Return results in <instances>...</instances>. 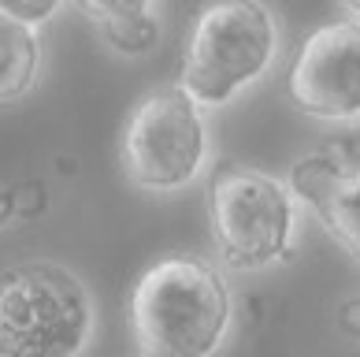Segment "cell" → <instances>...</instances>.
I'll return each instance as SVG.
<instances>
[{
	"instance_id": "1",
	"label": "cell",
	"mask_w": 360,
	"mask_h": 357,
	"mask_svg": "<svg viewBox=\"0 0 360 357\" xmlns=\"http://www.w3.org/2000/svg\"><path fill=\"white\" fill-rule=\"evenodd\" d=\"M234 327V294L208 257L167 253L130 290L138 357H216Z\"/></svg>"
},
{
	"instance_id": "2",
	"label": "cell",
	"mask_w": 360,
	"mask_h": 357,
	"mask_svg": "<svg viewBox=\"0 0 360 357\" xmlns=\"http://www.w3.org/2000/svg\"><path fill=\"white\" fill-rule=\"evenodd\" d=\"M278 60V23L268 4L223 0L197 11L182 49L179 89L197 108H223L268 78Z\"/></svg>"
},
{
	"instance_id": "3",
	"label": "cell",
	"mask_w": 360,
	"mask_h": 357,
	"mask_svg": "<svg viewBox=\"0 0 360 357\" xmlns=\"http://www.w3.org/2000/svg\"><path fill=\"white\" fill-rule=\"evenodd\" d=\"M208 216L219 261L234 272H264L297 253L301 201L268 168L219 164L208 187Z\"/></svg>"
},
{
	"instance_id": "4",
	"label": "cell",
	"mask_w": 360,
	"mask_h": 357,
	"mask_svg": "<svg viewBox=\"0 0 360 357\" xmlns=\"http://www.w3.org/2000/svg\"><path fill=\"white\" fill-rule=\"evenodd\" d=\"M89 287L56 261L0 272V357H82L93 342Z\"/></svg>"
},
{
	"instance_id": "5",
	"label": "cell",
	"mask_w": 360,
	"mask_h": 357,
	"mask_svg": "<svg viewBox=\"0 0 360 357\" xmlns=\"http://www.w3.org/2000/svg\"><path fill=\"white\" fill-rule=\"evenodd\" d=\"M212 130L205 112L179 86L145 94L123 130V168L134 187L149 194H179L205 175Z\"/></svg>"
},
{
	"instance_id": "6",
	"label": "cell",
	"mask_w": 360,
	"mask_h": 357,
	"mask_svg": "<svg viewBox=\"0 0 360 357\" xmlns=\"http://www.w3.org/2000/svg\"><path fill=\"white\" fill-rule=\"evenodd\" d=\"M286 94L309 119L360 123V23L316 26L286 71Z\"/></svg>"
},
{
	"instance_id": "7",
	"label": "cell",
	"mask_w": 360,
	"mask_h": 357,
	"mask_svg": "<svg viewBox=\"0 0 360 357\" xmlns=\"http://www.w3.org/2000/svg\"><path fill=\"white\" fill-rule=\"evenodd\" d=\"M286 187L316 213L319 227L360 261V156L345 153L342 145L312 149L293 161Z\"/></svg>"
},
{
	"instance_id": "8",
	"label": "cell",
	"mask_w": 360,
	"mask_h": 357,
	"mask_svg": "<svg viewBox=\"0 0 360 357\" xmlns=\"http://www.w3.org/2000/svg\"><path fill=\"white\" fill-rule=\"evenodd\" d=\"M78 11L97 26L101 42L112 52L127 60L149 56L164 37V11L160 4H97V0H82Z\"/></svg>"
},
{
	"instance_id": "9",
	"label": "cell",
	"mask_w": 360,
	"mask_h": 357,
	"mask_svg": "<svg viewBox=\"0 0 360 357\" xmlns=\"http://www.w3.org/2000/svg\"><path fill=\"white\" fill-rule=\"evenodd\" d=\"M45 63L41 34L34 26H22L0 8V104L19 101L34 89Z\"/></svg>"
},
{
	"instance_id": "10",
	"label": "cell",
	"mask_w": 360,
	"mask_h": 357,
	"mask_svg": "<svg viewBox=\"0 0 360 357\" xmlns=\"http://www.w3.org/2000/svg\"><path fill=\"white\" fill-rule=\"evenodd\" d=\"M0 8L8 11L11 19H19L22 26H45L52 15H60V4H22V0H0Z\"/></svg>"
},
{
	"instance_id": "11",
	"label": "cell",
	"mask_w": 360,
	"mask_h": 357,
	"mask_svg": "<svg viewBox=\"0 0 360 357\" xmlns=\"http://www.w3.org/2000/svg\"><path fill=\"white\" fill-rule=\"evenodd\" d=\"M338 324H342L345 335H353V339L360 342V298H349V301L338 309Z\"/></svg>"
},
{
	"instance_id": "12",
	"label": "cell",
	"mask_w": 360,
	"mask_h": 357,
	"mask_svg": "<svg viewBox=\"0 0 360 357\" xmlns=\"http://www.w3.org/2000/svg\"><path fill=\"white\" fill-rule=\"evenodd\" d=\"M11 220H15V194H11V187H4L0 190V227Z\"/></svg>"
},
{
	"instance_id": "13",
	"label": "cell",
	"mask_w": 360,
	"mask_h": 357,
	"mask_svg": "<svg viewBox=\"0 0 360 357\" xmlns=\"http://www.w3.org/2000/svg\"><path fill=\"white\" fill-rule=\"evenodd\" d=\"M342 19L360 23V0H349V4H342Z\"/></svg>"
}]
</instances>
